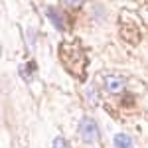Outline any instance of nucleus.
Instances as JSON below:
<instances>
[{
  "label": "nucleus",
  "instance_id": "f257e3e1",
  "mask_svg": "<svg viewBox=\"0 0 148 148\" xmlns=\"http://www.w3.org/2000/svg\"><path fill=\"white\" fill-rule=\"evenodd\" d=\"M79 136L83 138V142H87V144L99 142L101 132H99V126H97V123H95L93 119L83 116V119L79 121Z\"/></svg>",
  "mask_w": 148,
  "mask_h": 148
},
{
  "label": "nucleus",
  "instance_id": "f03ea898",
  "mask_svg": "<svg viewBox=\"0 0 148 148\" xmlns=\"http://www.w3.org/2000/svg\"><path fill=\"white\" fill-rule=\"evenodd\" d=\"M105 89L111 93V95H119L125 89V79L119 77V75H107L105 77Z\"/></svg>",
  "mask_w": 148,
  "mask_h": 148
},
{
  "label": "nucleus",
  "instance_id": "7ed1b4c3",
  "mask_svg": "<svg viewBox=\"0 0 148 148\" xmlns=\"http://www.w3.org/2000/svg\"><path fill=\"white\" fill-rule=\"evenodd\" d=\"M46 16L49 18V22L56 26V30H59V32L65 30V22H63V18L59 16V12L56 8H46Z\"/></svg>",
  "mask_w": 148,
  "mask_h": 148
},
{
  "label": "nucleus",
  "instance_id": "20e7f679",
  "mask_svg": "<svg viewBox=\"0 0 148 148\" xmlns=\"http://www.w3.org/2000/svg\"><path fill=\"white\" fill-rule=\"evenodd\" d=\"M113 142H114V146H116V148H134V144H132V138L128 136V134H125V132L114 134Z\"/></svg>",
  "mask_w": 148,
  "mask_h": 148
},
{
  "label": "nucleus",
  "instance_id": "39448f33",
  "mask_svg": "<svg viewBox=\"0 0 148 148\" xmlns=\"http://www.w3.org/2000/svg\"><path fill=\"white\" fill-rule=\"evenodd\" d=\"M85 99H87V103L89 105H97L99 103V97H97V89L95 87H87V91H85Z\"/></svg>",
  "mask_w": 148,
  "mask_h": 148
},
{
  "label": "nucleus",
  "instance_id": "423d86ee",
  "mask_svg": "<svg viewBox=\"0 0 148 148\" xmlns=\"http://www.w3.org/2000/svg\"><path fill=\"white\" fill-rule=\"evenodd\" d=\"M51 148H67L65 138H63V136H57L56 140H53V146H51Z\"/></svg>",
  "mask_w": 148,
  "mask_h": 148
},
{
  "label": "nucleus",
  "instance_id": "0eeeda50",
  "mask_svg": "<svg viewBox=\"0 0 148 148\" xmlns=\"http://www.w3.org/2000/svg\"><path fill=\"white\" fill-rule=\"evenodd\" d=\"M28 44H30V47L36 46V34H34V30H28Z\"/></svg>",
  "mask_w": 148,
  "mask_h": 148
},
{
  "label": "nucleus",
  "instance_id": "6e6552de",
  "mask_svg": "<svg viewBox=\"0 0 148 148\" xmlns=\"http://www.w3.org/2000/svg\"><path fill=\"white\" fill-rule=\"evenodd\" d=\"M63 2H65L67 6H77V4H79L81 0H63Z\"/></svg>",
  "mask_w": 148,
  "mask_h": 148
}]
</instances>
